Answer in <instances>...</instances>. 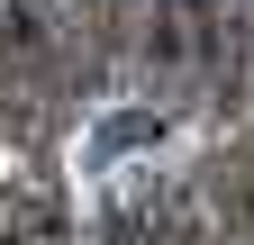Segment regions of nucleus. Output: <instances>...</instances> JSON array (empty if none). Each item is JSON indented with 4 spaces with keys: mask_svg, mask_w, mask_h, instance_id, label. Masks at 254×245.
Segmentation results:
<instances>
[{
    "mask_svg": "<svg viewBox=\"0 0 254 245\" xmlns=\"http://www.w3.org/2000/svg\"><path fill=\"white\" fill-rule=\"evenodd\" d=\"M91 245H136V236H91Z\"/></svg>",
    "mask_w": 254,
    "mask_h": 245,
    "instance_id": "nucleus-1",
    "label": "nucleus"
}]
</instances>
